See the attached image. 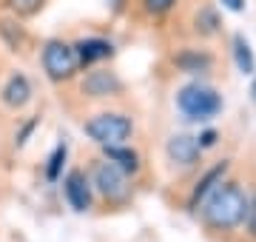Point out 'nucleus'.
Instances as JSON below:
<instances>
[{
  "instance_id": "f257e3e1",
  "label": "nucleus",
  "mask_w": 256,
  "mask_h": 242,
  "mask_svg": "<svg viewBox=\"0 0 256 242\" xmlns=\"http://www.w3.org/2000/svg\"><path fill=\"white\" fill-rule=\"evenodd\" d=\"M248 202H250V196H248L236 182L222 180L220 186L205 196V202L200 205L202 220H205L208 228H214V231H234L239 225H245Z\"/></svg>"
},
{
  "instance_id": "f03ea898",
  "label": "nucleus",
  "mask_w": 256,
  "mask_h": 242,
  "mask_svg": "<svg viewBox=\"0 0 256 242\" xmlns=\"http://www.w3.org/2000/svg\"><path fill=\"white\" fill-rule=\"evenodd\" d=\"M82 131L88 140H94L102 148L106 146H122L134 134V120L122 112H100L82 122Z\"/></svg>"
},
{
  "instance_id": "7ed1b4c3",
  "label": "nucleus",
  "mask_w": 256,
  "mask_h": 242,
  "mask_svg": "<svg viewBox=\"0 0 256 242\" xmlns=\"http://www.w3.org/2000/svg\"><path fill=\"white\" fill-rule=\"evenodd\" d=\"M176 108L196 122H208L222 112V94L205 83H188L176 92Z\"/></svg>"
},
{
  "instance_id": "20e7f679",
  "label": "nucleus",
  "mask_w": 256,
  "mask_h": 242,
  "mask_svg": "<svg viewBox=\"0 0 256 242\" xmlns=\"http://www.w3.org/2000/svg\"><path fill=\"white\" fill-rule=\"evenodd\" d=\"M40 63H43L46 77L48 80H54V83H63V80L74 77V72L80 68L74 46H68V43H63V40H48L46 46H43Z\"/></svg>"
},
{
  "instance_id": "39448f33",
  "label": "nucleus",
  "mask_w": 256,
  "mask_h": 242,
  "mask_svg": "<svg viewBox=\"0 0 256 242\" xmlns=\"http://www.w3.org/2000/svg\"><path fill=\"white\" fill-rule=\"evenodd\" d=\"M92 182L108 202H122V200H128V194H131V180H128V174L122 168L114 166L111 160H100V162L94 166Z\"/></svg>"
},
{
  "instance_id": "423d86ee",
  "label": "nucleus",
  "mask_w": 256,
  "mask_h": 242,
  "mask_svg": "<svg viewBox=\"0 0 256 242\" xmlns=\"http://www.w3.org/2000/svg\"><path fill=\"white\" fill-rule=\"evenodd\" d=\"M165 154H168V160L174 166L191 168L200 162L202 148H200V140L191 137V134H174V137H168V142H165Z\"/></svg>"
},
{
  "instance_id": "0eeeda50",
  "label": "nucleus",
  "mask_w": 256,
  "mask_h": 242,
  "mask_svg": "<svg viewBox=\"0 0 256 242\" xmlns=\"http://www.w3.org/2000/svg\"><path fill=\"white\" fill-rule=\"evenodd\" d=\"M63 194H66V202L72 205L77 214L88 211L92 208V182L82 171H68L63 180Z\"/></svg>"
},
{
  "instance_id": "6e6552de",
  "label": "nucleus",
  "mask_w": 256,
  "mask_h": 242,
  "mask_svg": "<svg viewBox=\"0 0 256 242\" xmlns=\"http://www.w3.org/2000/svg\"><path fill=\"white\" fill-rule=\"evenodd\" d=\"M82 94H88V97H114V94L122 92V83H120V77L108 68H92L88 74L82 77Z\"/></svg>"
},
{
  "instance_id": "1a4fd4ad",
  "label": "nucleus",
  "mask_w": 256,
  "mask_h": 242,
  "mask_svg": "<svg viewBox=\"0 0 256 242\" xmlns=\"http://www.w3.org/2000/svg\"><path fill=\"white\" fill-rule=\"evenodd\" d=\"M32 83H28L26 74H12L6 80V86L0 88V100L6 102L9 108H23L28 100H32Z\"/></svg>"
},
{
  "instance_id": "9d476101",
  "label": "nucleus",
  "mask_w": 256,
  "mask_h": 242,
  "mask_svg": "<svg viewBox=\"0 0 256 242\" xmlns=\"http://www.w3.org/2000/svg\"><path fill=\"white\" fill-rule=\"evenodd\" d=\"M74 52H77V63L80 66H94V63H100V60H108L114 54V46H111L108 40L88 38V40H80L74 46Z\"/></svg>"
},
{
  "instance_id": "9b49d317",
  "label": "nucleus",
  "mask_w": 256,
  "mask_h": 242,
  "mask_svg": "<svg viewBox=\"0 0 256 242\" xmlns=\"http://www.w3.org/2000/svg\"><path fill=\"white\" fill-rule=\"evenodd\" d=\"M225 174H228V162H220V166H214L210 171H205V177L196 182V188H194V194H191V208L194 211H196V208L205 202V196L225 180Z\"/></svg>"
},
{
  "instance_id": "f8f14e48",
  "label": "nucleus",
  "mask_w": 256,
  "mask_h": 242,
  "mask_svg": "<svg viewBox=\"0 0 256 242\" xmlns=\"http://www.w3.org/2000/svg\"><path fill=\"white\" fill-rule=\"evenodd\" d=\"M102 157L111 160L117 168H122L128 177L140 171V154L134 148H128L126 142H122V146H106V148H102Z\"/></svg>"
},
{
  "instance_id": "ddd939ff",
  "label": "nucleus",
  "mask_w": 256,
  "mask_h": 242,
  "mask_svg": "<svg viewBox=\"0 0 256 242\" xmlns=\"http://www.w3.org/2000/svg\"><path fill=\"white\" fill-rule=\"evenodd\" d=\"M230 54H234V63H236V68L242 74H254L256 72L254 48L245 40V34H234V40H230Z\"/></svg>"
},
{
  "instance_id": "4468645a",
  "label": "nucleus",
  "mask_w": 256,
  "mask_h": 242,
  "mask_svg": "<svg viewBox=\"0 0 256 242\" xmlns=\"http://www.w3.org/2000/svg\"><path fill=\"white\" fill-rule=\"evenodd\" d=\"M220 14H216V9H210V6H202L200 12H196V18H194V28L200 32L202 38H210V34H216L220 32Z\"/></svg>"
},
{
  "instance_id": "2eb2a0df",
  "label": "nucleus",
  "mask_w": 256,
  "mask_h": 242,
  "mask_svg": "<svg viewBox=\"0 0 256 242\" xmlns=\"http://www.w3.org/2000/svg\"><path fill=\"white\" fill-rule=\"evenodd\" d=\"M66 157H68V146H66V142H57L54 151L48 154V162H46V180L48 182H57V180L63 177Z\"/></svg>"
},
{
  "instance_id": "dca6fc26",
  "label": "nucleus",
  "mask_w": 256,
  "mask_h": 242,
  "mask_svg": "<svg viewBox=\"0 0 256 242\" xmlns=\"http://www.w3.org/2000/svg\"><path fill=\"white\" fill-rule=\"evenodd\" d=\"M176 66L194 74V72H205V68H208V66H210V57H208V54H196V52H185V54L176 57Z\"/></svg>"
},
{
  "instance_id": "f3484780",
  "label": "nucleus",
  "mask_w": 256,
  "mask_h": 242,
  "mask_svg": "<svg viewBox=\"0 0 256 242\" xmlns=\"http://www.w3.org/2000/svg\"><path fill=\"white\" fill-rule=\"evenodd\" d=\"M6 6L18 18H32V14H37V12L43 9V0H6Z\"/></svg>"
},
{
  "instance_id": "a211bd4d",
  "label": "nucleus",
  "mask_w": 256,
  "mask_h": 242,
  "mask_svg": "<svg viewBox=\"0 0 256 242\" xmlns=\"http://www.w3.org/2000/svg\"><path fill=\"white\" fill-rule=\"evenodd\" d=\"M12 26L14 23H9V20H0V34L6 38V43H9V52H20V46H23V32H12Z\"/></svg>"
},
{
  "instance_id": "6ab92c4d",
  "label": "nucleus",
  "mask_w": 256,
  "mask_h": 242,
  "mask_svg": "<svg viewBox=\"0 0 256 242\" xmlns=\"http://www.w3.org/2000/svg\"><path fill=\"white\" fill-rule=\"evenodd\" d=\"M142 3H146V12H151V14H168L176 6V0H142Z\"/></svg>"
},
{
  "instance_id": "aec40b11",
  "label": "nucleus",
  "mask_w": 256,
  "mask_h": 242,
  "mask_svg": "<svg viewBox=\"0 0 256 242\" xmlns=\"http://www.w3.org/2000/svg\"><path fill=\"white\" fill-rule=\"evenodd\" d=\"M245 225L248 231H250V236H256V196L248 202V216H245Z\"/></svg>"
},
{
  "instance_id": "412c9836",
  "label": "nucleus",
  "mask_w": 256,
  "mask_h": 242,
  "mask_svg": "<svg viewBox=\"0 0 256 242\" xmlns=\"http://www.w3.org/2000/svg\"><path fill=\"white\" fill-rule=\"evenodd\" d=\"M196 140H200V148H210V146H216V131H202Z\"/></svg>"
},
{
  "instance_id": "4be33fe9",
  "label": "nucleus",
  "mask_w": 256,
  "mask_h": 242,
  "mask_svg": "<svg viewBox=\"0 0 256 242\" xmlns=\"http://www.w3.org/2000/svg\"><path fill=\"white\" fill-rule=\"evenodd\" d=\"M228 12H245V0H220Z\"/></svg>"
},
{
  "instance_id": "5701e85b",
  "label": "nucleus",
  "mask_w": 256,
  "mask_h": 242,
  "mask_svg": "<svg viewBox=\"0 0 256 242\" xmlns=\"http://www.w3.org/2000/svg\"><path fill=\"white\" fill-rule=\"evenodd\" d=\"M250 92H254V97H256V80H254V86H250Z\"/></svg>"
}]
</instances>
